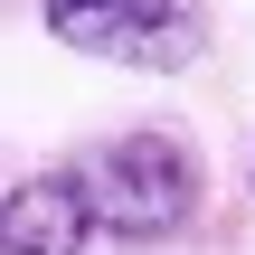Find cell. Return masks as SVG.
I'll return each instance as SVG.
<instances>
[{"mask_svg":"<svg viewBox=\"0 0 255 255\" xmlns=\"http://www.w3.org/2000/svg\"><path fill=\"white\" fill-rule=\"evenodd\" d=\"M66 170H76L95 227L123 237V246H161V237H180L199 218V161H189L180 132H104Z\"/></svg>","mask_w":255,"mask_h":255,"instance_id":"obj_1","label":"cell"},{"mask_svg":"<svg viewBox=\"0 0 255 255\" xmlns=\"http://www.w3.org/2000/svg\"><path fill=\"white\" fill-rule=\"evenodd\" d=\"M38 28L76 57L104 66H142V76H180L208 47L199 0H38Z\"/></svg>","mask_w":255,"mask_h":255,"instance_id":"obj_2","label":"cell"},{"mask_svg":"<svg viewBox=\"0 0 255 255\" xmlns=\"http://www.w3.org/2000/svg\"><path fill=\"white\" fill-rule=\"evenodd\" d=\"M85 237H104V227H95L76 170H38V180H19L9 208H0V255H85Z\"/></svg>","mask_w":255,"mask_h":255,"instance_id":"obj_3","label":"cell"},{"mask_svg":"<svg viewBox=\"0 0 255 255\" xmlns=\"http://www.w3.org/2000/svg\"><path fill=\"white\" fill-rule=\"evenodd\" d=\"M246 189H255V170H246Z\"/></svg>","mask_w":255,"mask_h":255,"instance_id":"obj_4","label":"cell"}]
</instances>
